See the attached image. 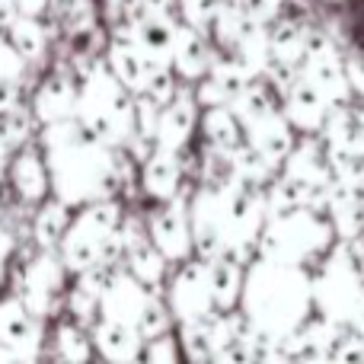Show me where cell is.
<instances>
[{"mask_svg":"<svg viewBox=\"0 0 364 364\" xmlns=\"http://www.w3.org/2000/svg\"><path fill=\"white\" fill-rule=\"evenodd\" d=\"M0 346L16 348V352H29L36 346V320L32 314L16 301L0 304Z\"/></svg>","mask_w":364,"mask_h":364,"instance_id":"cell-1","label":"cell"},{"mask_svg":"<svg viewBox=\"0 0 364 364\" xmlns=\"http://www.w3.org/2000/svg\"><path fill=\"white\" fill-rule=\"evenodd\" d=\"M6 36H10V42L16 45V51L26 58V61H36V58L45 55V42H48V38H45V29H42V23H38V16L19 13V16L10 23Z\"/></svg>","mask_w":364,"mask_h":364,"instance_id":"cell-2","label":"cell"},{"mask_svg":"<svg viewBox=\"0 0 364 364\" xmlns=\"http://www.w3.org/2000/svg\"><path fill=\"white\" fill-rule=\"evenodd\" d=\"M13 179H16L19 195H26V198H38V195L45 192V170L38 166V160L32 157V154H23V157L16 160Z\"/></svg>","mask_w":364,"mask_h":364,"instance_id":"cell-3","label":"cell"},{"mask_svg":"<svg viewBox=\"0 0 364 364\" xmlns=\"http://www.w3.org/2000/svg\"><path fill=\"white\" fill-rule=\"evenodd\" d=\"M68 102H70V87L61 77H55V80H48L42 87V93H38V100H36V109L42 119H61V115L68 112Z\"/></svg>","mask_w":364,"mask_h":364,"instance_id":"cell-4","label":"cell"},{"mask_svg":"<svg viewBox=\"0 0 364 364\" xmlns=\"http://www.w3.org/2000/svg\"><path fill=\"white\" fill-rule=\"evenodd\" d=\"M26 70V58L16 51L10 36H0V83H19Z\"/></svg>","mask_w":364,"mask_h":364,"instance_id":"cell-5","label":"cell"},{"mask_svg":"<svg viewBox=\"0 0 364 364\" xmlns=\"http://www.w3.org/2000/svg\"><path fill=\"white\" fill-rule=\"evenodd\" d=\"M61 224H64L61 211H58V208H45L42 218H38V224H36L38 240H42V243H51V240L58 237V227H61Z\"/></svg>","mask_w":364,"mask_h":364,"instance_id":"cell-6","label":"cell"},{"mask_svg":"<svg viewBox=\"0 0 364 364\" xmlns=\"http://www.w3.org/2000/svg\"><path fill=\"white\" fill-rule=\"evenodd\" d=\"M19 16L16 0H0V29H10V23Z\"/></svg>","mask_w":364,"mask_h":364,"instance_id":"cell-7","label":"cell"},{"mask_svg":"<svg viewBox=\"0 0 364 364\" xmlns=\"http://www.w3.org/2000/svg\"><path fill=\"white\" fill-rule=\"evenodd\" d=\"M0 364H32V361H29V355L16 352V348L0 346Z\"/></svg>","mask_w":364,"mask_h":364,"instance_id":"cell-8","label":"cell"},{"mask_svg":"<svg viewBox=\"0 0 364 364\" xmlns=\"http://www.w3.org/2000/svg\"><path fill=\"white\" fill-rule=\"evenodd\" d=\"M48 4H51V0H16L19 13H26V16H38V13H42Z\"/></svg>","mask_w":364,"mask_h":364,"instance_id":"cell-9","label":"cell"},{"mask_svg":"<svg viewBox=\"0 0 364 364\" xmlns=\"http://www.w3.org/2000/svg\"><path fill=\"white\" fill-rule=\"evenodd\" d=\"M61 339H64V352H68L70 358L80 361V358H83V352H80V339H77V336H70V329H64Z\"/></svg>","mask_w":364,"mask_h":364,"instance_id":"cell-10","label":"cell"}]
</instances>
